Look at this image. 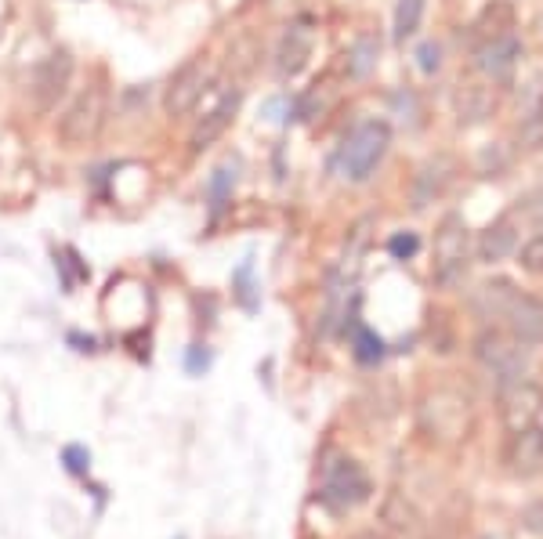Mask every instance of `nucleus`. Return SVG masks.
Wrapping results in <instances>:
<instances>
[{
  "instance_id": "f257e3e1",
  "label": "nucleus",
  "mask_w": 543,
  "mask_h": 539,
  "mask_svg": "<svg viewBox=\"0 0 543 539\" xmlns=\"http://www.w3.org/2000/svg\"><path fill=\"white\" fill-rule=\"evenodd\" d=\"M105 116H109V91H105L102 84L84 87V91L66 105V113L58 116V138H62L69 149L91 145L98 134H102Z\"/></svg>"
},
{
  "instance_id": "f03ea898",
  "label": "nucleus",
  "mask_w": 543,
  "mask_h": 539,
  "mask_svg": "<svg viewBox=\"0 0 543 539\" xmlns=\"http://www.w3.org/2000/svg\"><path fill=\"white\" fill-rule=\"evenodd\" d=\"M391 145V127L384 120H366L359 123L348 142L341 149V174L348 181H366L377 167H381L384 152Z\"/></svg>"
},
{
  "instance_id": "7ed1b4c3",
  "label": "nucleus",
  "mask_w": 543,
  "mask_h": 539,
  "mask_svg": "<svg viewBox=\"0 0 543 539\" xmlns=\"http://www.w3.org/2000/svg\"><path fill=\"white\" fill-rule=\"evenodd\" d=\"M319 500H323L330 511H352V507L370 500V478H366V471L355 464L352 456H330L323 464Z\"/></svg>"
},
{
  "instance_id": "20e7f679",
  "label": "nucleus",
  "mask_w": 543,
  "mask_h": 539,
  "mask_svg": "<svg viewBox=\"0 0 543 539\" xmlns=\"http://www.w3.org/2000/svg\"><path fill=\"white\" fill-rule=\"evenodd\" d=\"M475 359L493 373L500 384L507 380H522L529 369V344H522L511 330H486L478 333Z\"/></svg>"
},
{
  "instance_id": "39448f33",
  "label": "nucleus",
  "mask_w": 543,
  "mask_h": 539,
  "mask_svg": "<svg viewBox=\"0 0 543 539\" xmlns=\"http://www.w3.org/2000/svg\"><path fill=\"white\" fill-rule=\"evenodd\" d=\"M467 225L460 214H446L435 232V261H431V275L439 286H457L467 272Z\"/></svg>"
},
{
  "instance_id": "423d86ee",
  "label": "nucleus",
  "mask_w": 543,
  "mask_h": 539,
  "mask_svg": "<svg viewBox=\"0 0 543 539\" xmlns=\"http://www.w3.org/2000/svg\"><path fill=\"white\" fill-rule=\"evenodd\" d=\"M69 80H73V55L66 48L44 55L33 69V76H29V105L37 113H51L66 98Z\"/></svg>"
},
{
  "instance_id": "0eeeda50",
  "label": "nucleus",
  "mask_w": 543,
  "mask_h": 539,
  "mask_svg": "<svg viewBox=\"0 0 543 539\" xmlns=\"http://www.w3.org/2000/svg\"><path fill=\"white\" fill-rule=\"evenodd\" d=\"M207 84H210L207 62H203V58L185 62V66L171 76L167 91H163V113L171 116V120L189 116L192 109H196V102L203 98V91H207Z\"/></svg>"
},
{
  "instance_id": "6e6552de",
  "label": "nucleus",
  "mask_w": 543,
  "mask_h": 539,
  "mask_svg": "<svg viewBox=\"0 0 543 539\" xmlns=\"http://www.w3.org/2000/svg\"><path fill=\"white\" fill-rule=\"evenodd\" d=\"M500 413H504L507 431H525L536 427V420L543 417V391L536 388L533 380H507L500 384Z\"/></svg>"
},
{
  "instance_id": "1a4fd4ad",
  "label": "nucleus",
  "mask_w": 543,
  "mask_h": 539,
  "mask_svg": "<svg viewBox=\"0 0 543 539\" xmlns=\"http://www.w3.org/2000/svg\"><path fill=\"white\" fill-rule=\"evenodd\" d=\"M518 58H522V40L515 33H504V37H493V40H482L475 48V62L478 69L493 80H507V76L515 73Z\"/></svg>"
},
{
  "instance_id": "9d476101",
  "label": "nucleus",
  "mask_w": 543,
  "mask_h": 539,
  "mask_svg": "<svg viewBox=\"0 0 543 539\" xmlns=\"http://www.w3.org/2000/svg\"><path fill=\"white\" fill-rule=\"evenodd\" d=\"M504 464L511 467V474H536L543 467V431L540 427H525V431H515L511 442H507Z\"/></svg>"
},
{
  "instance_id": "9b49d317",
  "label": "nucleus",
  "mask_w": 543,
  "mask_h": 539,
  "mask_svg": "<svg viewBox=\"0 0 543 539\" xmlns=\"http://www.w3.org/2000/svg\"><path fill=\"white\" fill-rule=\"evenodd\" d=\"M518 250V225H515V214H504V218H496L493 225L482 232L478 239V261L482 265H500L507 257Z\"/></svg>"
},
{
  "instance_id": "f8f14e48",
  "label": "nucleus",
  "mask_w": 543,
  "mask_h": 539,
  "mask_svg": "<svg viewBox=\"0 0 543 539\" xmlns=\"http://www.w3.org/2000/svg\"><path fill=\"white\" fill-rule=\"evenodd\" d=\"M507 330L515 333L522 344H540L543 341V301L540 297L518 294L507 308Z\"/></svg>"
},
{
  "instance_id": "ddd939ff",
  "label": "nucleus",
  "mask_w": 543,
  "mask_h": 539,
  "mask_svg": "<svg viewBox=\"0 0 543 539\" xmlns=\"http://www.w3.org/2000/svg\"><path fill=\"white\" fill-rule=\"evenodd\" d=\"M236 113H239V91H232V95L221 98V102L214 105V109H210V113L203 116L196 127H192V138H189L192 152H203V149H210V145L218 142L221 134H225V127L236 120Z\"/></svg>"
},
{
  "instance_id": "4468645a",
  "label": "nucleus",
  "mask_w": 543,
  "mask_h": 539,
  "mask_svg": "<svg viewBox=\"0 0 543 539\" xmlns=\"http://www.w3.org/2000/svg\"><path fill=\"white\" fill-rule=\"evenodd\" d=\"M453 181V160H446V156H435V160H428L424 167L417 171V178H413V210H424L428 203H435V199L446 192V185Z\"/></svg>"
},
{
  "instance_id": "2eb2a0df",
  "label": "nucleus",
  "mask_w": 543,
  "mask_h": 539,
  "mask_svg": "<svg viewBox=\"0 0 543 539\" xmlns=\"http://www.w3.org/2000/svg\"><path fill=\"white\" fill-rule=\"evenodd\" d=\"M496 109V95L489 84H460L457 95H453V113L464 127H475V123H486Z\"/></svg>"
},
{
  "instance_id": "dca6fc26",
  "label": "nucleus",
  "mask_w": 543,
  "mask_h": 539,
  "mask_svg": "<svg viewBox=\"0 0 543 539\" xmlns=\"http://www.w3.org/2000/svg\"><path fill=\"white\" fill-rule=\"evenodd\" d=\"M308 55H312V37L297 26L286 29L283 40H279V48H276V76L279 80H290V76L301 73V69L308 66Z\"/></svg>"
},
{
  "instance_id": "f3484780",
  "label": "nucleus",
  "mask_w": 543,
  "mask_h": 539,
  "mask_svg": "<svg viewBox=\"0 0 543 539\" xmlns=\"http://www.w3.org/2000/svg\"><path fill=\"white\" fill-rule=\"evenodd\" d=\"M518 297V290L507 279H489L471 294V308H475L478 319H504L511 301Z\"/></svg>"
},
{
  "instance_id": "a211bd4d",
  "label": "nucleus",
  "mask_w": 543,
  "mask_h": 539,
  "mask_svg": "<svg viewBox=\"0 0 543 539\" xmlns=\"http://www.w3.org/2000/svg\"><path fill=\"white\" fill-rule=\"evenodd\" d=\"M511 26H515V8H511V0H493V4H486L482 15L475 19V37H478V44H482V40L511 33Z\"/></svg>"
},
{
  "instance_id": "6ab92c4d",
  "label": "nucleus",
  "mask_w": 543,
  "mask_h": 539,
  "mask_svg": "<svg viewBox=\"0 0 543 539\" xmlns=\"http://www.w3.org/2000/svg\"><path fill=\"white\" fill-rule=\"evenodd\" d=\"M377 58H381V40L373 37V33H362V37H355L352 51H348V73L355 80L370 76L377 69Z\"/></svg>"
},
{
  "instance_id": "aec40b11",
  "label": "nucleus",
  "mask_w": 543,
  "mask_h": 539,
  "mask_svg": "<svg viewBox=\"0 0 543 539\" xmlns=\"http://www.w3.org/2000/svg\"><path fill=\"white\" fill-rule=\"evenodd\" d=\"M420 19H424V0H399L395 4V19H391V40L406 44L420 29Z\"/></svg>"
},
{
  "instance_id": "412c9836",
  "label": "nucleus",
  "mask_w": 543,
  "mask_h": 539,
  "mask_svg": "<svg viewBox=\"0 0 543 539\" xmlns=\"http://www.w3.org/2000/svg\"><path fill=\"white\" fill-rule=\"evenodd\" d=\"M370 228H373V218H362L359 225H352V232H348V243H344L341 272H337V275H352L355 268H359L362 254H366V246H370Z\"/></svg>"
},
{
  "instance_id": "4be33fe9",
  "label": "nucleus",
  "mask_w": 543,
  "mask_h": 539,
  "mask_svg": "<svg viewBox=\"0 0 543 539\" xmlns=\"http://www.w3.org/2000/svg\"><path fill=\"white\" fill-rule=\"evenodd\" d=\"M352 344H355V359L366 362V366L384 359V341L370 330V326H362V322L352 326Z\"/></svg>"
},
{
  "instance_id": "5701e85b",
  "label": "nucleus",
  "mask_w": 543,
  "mask_h": 539,
  "mask_svg": "<svg viewBox=\"0 0 543 539\" xmlns=\"http://www.w3.org/2000/svg\"><path fill=\"white\" fill-rule=\"evenodd\" d=\"M518 261H522V268H529V272H543V225L525 239Z\"/></svg>"
},
{
  "instance_id": "b1692460",
  "label": "nucleus",
  "mask_w": 543,
  "mask_h": 539,
  "mask_svg": "<svg viewBox=\"0 0 543 539\" xmlns=\"http://www.w3.org/2000/svg\"><path fill=\"white\" fill-rule=\"evenodd\" d=\"M62 464H66V471L73 474V478H87V471H91V453H87L84 445H66V449H62Z\"/></svg>"
},
{
  "instance_id": "393cba45",
  "label": "nucleus",
  "mask_w": 543,
  "mask_h": 539,
  "mask_svg": "<svg viewBox=\"0 0 543 539\" xmlns=\"http://www.w3.org/2000/svg\"><path fill=\"white\" fill-rule=\"evenodd\" d=\"M232 185H236V174H232L229 167L214 171V178H210V203H214V207H225V199L232 196Z\"/></svg>"
},
{
  "instance_id": "a878e982",
  "label": "nucleus",
  "mask_w": 543,
  "mask_h": 539,
  "mask_svg": "<svg viewBox=\"0 0 543 539\" xmlns=\"http://www.w3.org/2000/svg\"><path fill=\"white\" fill-rule=\"evenodd\" d=\"M388 250H391L395 261H406V257H413L420 250V239L413 236V232H399V236H391Z\"/></svg>"
},
{
  "instance_id": "bb28decb",
  "label": "nucleus",
  "mask_w": 543,
  "mask_h": 539,
  "mask_svg": "<svg viewBox=\"0 0 543 539\" xmlns=\"http://www.w3.org/2000/svg\"><path fill=\"white\" fill-rule=\"evenodd\" d=\"M417 66H420V73H439V66H442V48L439 44H420L417 48Z\"/></svg>"
},
{
  "instance_id": "cd10ccee",
  "label": "nucleus",
  "mask_w": 543,
  "mask_h": 539,
  "mask_svg": "<svg viewBox=\"0 0 543 539\" xmlns=\"http://www.w3.org/2000/svg\"><path fill=\"white\" fill-rule=\"evenodd\" d=\"M522 142L525 149H543V116H529V120L522 123Z\"/></svg>"
},
{
  "instance_id": "c85d7f7f",
  "label": "nucleus",
  "mask_w": 543,
  "mask_h": 539,
  "mask_svg": "<svg viewBox=\"0 0 543 539\" xmlns=\"http://www.w3.org/2000/svg\"><path fill=\"white\" fill-rule=\"evenodd\" d=\"M522 210L536 221V225H543V185H540V189H533L529 196L522 199Z\"/></svg>"
},
{
  "instance_id": "c756f323",
  "label": "nucleus",
  "mask_w": 543,
  "mask_h": 539,
  "mask_svg": "<svg viewBox=\"0 0 543 539\" xmlns=\"http://www.w3.org/2000/svg\"><path fill=\"white\" fill-rule=\"evenodd\" d=\"M236 286H239V297H243V304H247V308H254V297H250V265H243L236 272Z\"/></svg>"
},
{
  "instance_id": "7c9ffc66",
  "label": "nucleus",
  "mask_w": 543,
  "mask_h": 539,
  "mask_svg": "<svg viewBox=\"0 0 543 539\" xmlns=\"http://www.w3.org/2000/svg\"><path fill=\"white\" fill-rule=\"evenodd\" d=\"M185 366H189V373H203V369L210 366V351L192 348V351H189V359H185Z\"/></svg>"
},
{
  "instance_id": "2f4dec72",
  "label": "nucleus",
  "mask_w": 543,
  "mask_h": 539,
  "mask_svg": "<svg viewBox=\"0 0 543 539\" xmlns=\"http://www.w3.org/2000/svg\"><path fill=\"white\" fill-rule=\"evenodd\" d=\"M525 525L533 532H543V503H533V507L525 511Z\"/></svg>"
},
{
  "instance_id": "473e14b6",
  "label": "nucleus",
  "mask_w": 543,
  "mask_h": 539,
  "mask_svg": "<svg viewBox=\"0 0 543 539\" xmlns=\"http://www.w3.org/2000/svg\"><path fill=\"white\" fill-rule=\"evenodd\" d=\"M366 539H373V536H366Z\"/></svg>"
}]
</instances>
